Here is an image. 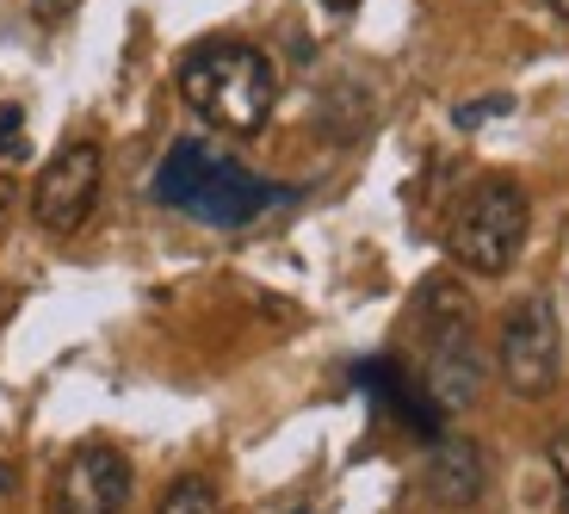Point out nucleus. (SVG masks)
<instances>
[{
    "label": "nucleus",
    "mask_w": 569,
    "mask_h": 514,
    "mask_svg": "<svg viewBox=\"0 0 569 514\" xmlns=\"http://www.w3.org/2000/svg\"><path fill=\"white\" fill-rule=\"evenodd\" d=\"M551 472H557V490H563V508H569V428L551 441Z\"/></svg>",
    "instance_id": "14"
},
{
    "label": "nucleus",
    "mask_w": 569,
    "mask_h": 514,
    "mask_svg": "<svg viewBox=\"0 0 569 514\" xmlns=\"http://www.w3.org/2000/svg\"><path fill=\"white\" fill-rule=\"evenodd\" d=\"M7 205H13V180H7V174H0V211H7Z\"/></svg>",
    "instance_id": "17"
},
{
    "label": "nucleus",
    "mask_w": 569,
    "mask_h": 514,
    "mask_svg": "<svg viewBox=\"0 0 569 514\" xmlns=\"http://www.w3.org/2000/svg\"><path fill=\"white\" fill-rule=\"evenodd\" d=\"M180 100L192 106L204 125L254 137L272 118V106H279V69H272V57L254 50V43L211 38L180 62Z\"/></svg>",
    "instance_id": "1"
},
{
    "label": "nucleus",
    "mask_w": 569,
    "mask_h": 514,
    "mask_svg": "<svg viewBox=\"0 0 569 514\" xmlns=\"http://www.w3.org/2000/svg\"><path fill=\"white\" fill-rule=\"evenodd\" d=\"M106 180V156L100 144H69L50 156V168L38 174V192H31V217H38L50 236H69V229L87 224L93 199H100Z\"/></svg>",
    "instance_id": "4"
},
{
    "label": "nucleus",
    "mask_w": 569,
    "mask_h": 514,
    "mask_svg": "<svg viewBox=\"0 0 569 514\" xmlns=\"http://www.w3.org/2000/svg\"><path fill=\"white\" fill-rule=\"evenodd\" d=\"M81 0H31V13H38V26H57V19H69Z\"/></svg>",
    "instance_id": "15"
},
{
    "label": "nucleus",
    "mask_w": 569,
    "mask_h": 514,
    "mask_svg": "<svg viewBox=\"0 0 569 514\" xmlns=\"http://www.w3.org/2000/svg\"><path fill=\"white\" fill-rule=\"evenodd\" d=\"M211 161H217V156L199 144V137H180V144L168 149V161H161V174H156V199L180 211V205L192 199V186L204 180V168H211Z\"/></svg>",
    "instance_id": "10"
},
{
    "label": "nucleus",
    "mask_w": 569,
    "mask_h": 514,
    "mask_svg": "<svg viewBox=\"0 0 569 514\" xmlns=\"http://www.w3.org/2000/svg\"><path fill=\"white\" fill-rule=\"evenodd\" d=\"M31 137H26V112L13 100H0V161H26Z\"/></svg>",
    "instance_id": "12"
},
{
    "label": "nucleus",
    "mask_w": 569,
    "mask_h": 514,
    "mask_svg": "<svg viewBox=\"0 0 569 514\" xmlns=\"http://www.w3.org/2000/svg\"><path fill=\"white\" fill-rule=\"evenodd\" d=\"M496 366H501V385L513 397H551L557 391V372H563V335H557V304L545 291L520 298L508 316H501V342H496Z\"/></svg>",
    "instance_id": "3"
},
{
    "label": "nucleus",
    "mask_w": 569,
    "mask_h": 514,
    "mask_svg": "<svg viewBox=\"0 0 569 514\" xmlns=\"http://www.w3.org/2000/svg\"><path fill=\"white\" fill-rule=\"evenodd\" d=\"M501 112H513V100H508V93H483V100L458 106V125H465V130H477L483 118H501Z\"/></svg>",
    "instance_id": "13"
},
{
    "label": "nucleus",
    "mask_w": 569,
    "mask_h": 514,
    "mask_svg": "<svg viewBox=\"0 0 569 514\" xmlns=\"http://www.w3.org/2000/svg\"><path fill=\"white\" fill-rule=\"evenodd\" d=\"M322 7H328V13H353L359 0H322Z\"/></svg>",
    "instance_id": "16"
},
{
    "label": "nucleus",
    "mask_w": 569,
    "mask_h": 514,
    "mask_svg": "<svg viewBox=\"0 0 569 514\" xmlns=\"http://www.w3.org/2000/svg\"><path fill=\"white\" fill-rule=\"evenodd\" d=\"M545 7H551V13H557V19H563V26H569V0H545Z\"/></svg>",
    "instance_id": "18"
},
{
    "label": "nucleus",
    "mask_w": 569,
    "mask_h": 514,
    "mask_svg": "<svg viewBox=\"0 0 569 514\" xmlns=\"http://www.w3.org/2000/svg\"><path fill=\"white\" fill-rule=\"evenodd\" d=\"M279 199H284L279 186H267L260 174H248L242 161L217 156L180 211H192L199 224H211V229H242V224H254V217L267 211V205H279Z\"/></svg>",
    "instance_id": "6"
},
{
    "label": "nucleus",
    "mask_w": 569,
    "mask_h": 514,
    "mask_svg": "<svg viewBox=\"0 0 569 514\" xmlns=\"http://www.w3.org/2000/svg\"><path fill=\"white\" fill-rule=\"evenodd\" d=\"M421 484H427V496L440 502V508H470V502L489 490L483 446L465 441V434H440L433 453H427V465H421Z\"/></svg>",
    "instance_id": "7"
},
{
    "label": "nucleus",
    "mask_w": 569,
    "mask_h": 514,
    "mask_svg": "<svg viewBox=\"0 0 569 514\" xmlns=\"http://www.w3.org/2000/svg\"><path fill=\"white\" fill-rule=\"evenodd\" d=\"M130 502V458L106 441H87L57 472V514H124Z\"/></svg>",
    "instance_id": "5"
},
{
    "label": "nucleus",
    "mask_w": 569,
    "mask_h": 514,
    "mask_svg": "<svg viewBox=\"0 0 569 514\" xmlns=\"http://www.w3.org/2000/svg\"><path fill=\"white\" fill-rule=\"evenodd\" d=\"M156 514H223V496H217L211 477H173V484L161 490Z\"/></svg>",
    "instance_id": "11"
},
{
    "label": "nucleus",
    "mask_w": 569,
    "mask_h": 514,
    "mask_svg": "<svg viewBox=\"0 0 569 514\" xmlns=\"http://www.w3.org/2000/svg\"><path fill=\"white\" fill-rule=\"evenodd\" d=\"M359 385L378 391V397H385L390 409H402V422H409L415 434H433V422H440V403L427 397V385L415 391L397 366H359Z\"/></svg>",
    "instance_id": "9"
},
{
    "label": "nucleus",
    "mask_w": 569,
    "mask_h": 514,
    "mask_svg": "<svg viewBox=\"0 0 569 514\" xmlns=\"http://www.w3.org/2000/svg\"><path fill=\"white\" fill-rule=\"evenodd\" d=\"M527 224H532V205L513 180H477L458 199L452 229H446V248L465 273H483V279H501V273L520 260L527 248Z\"/></svg>",
    "instance_id": "2"
},
{
    "label": "nucleus",
    "mask_w": 569,
    "mask_h": 514,
    "mask_svg": "<svg viewBox=\"0 0 569 514\" xmlns=\"http://www.w3.org/2000/svg\"><path fill=\"white\" fill-rule=\"evenodd\" d=\"M421 385H427V397L440 403V409H470V403L483 397V354H477L470 329L427 342V372H421Z\"/></svg>",
    "instance_id": "8"
},
{
    "label": "nucleus",
    "mask_w": 569,
    "mask_h": 514,
    "mask_svg": "<svg viewBox=\"0 0 569 514\" xmlns=\"http://www.w3.org/2000/svg\"><path fill=\"white\" fill-rule=\"evenodd\" d=\"M7 490H13V472H7V465H0V496H7Z\"/></svg>",
    "instance_id": "19"
}]
</instances>
